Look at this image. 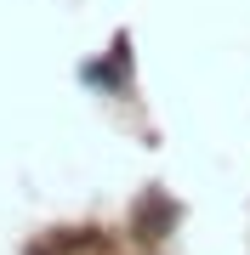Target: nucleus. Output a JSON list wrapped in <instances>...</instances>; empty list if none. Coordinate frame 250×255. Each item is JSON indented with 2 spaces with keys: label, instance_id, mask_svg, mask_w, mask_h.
Returning a JSON list of instances; mask_svg holds the SVG:
<instances>
[]
</instances>
